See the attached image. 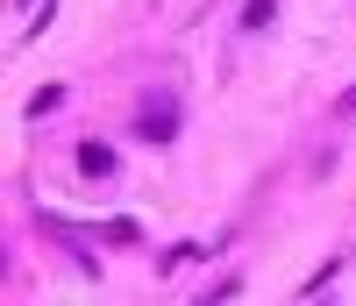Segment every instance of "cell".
Here are the masks:
<instances>
[{
  "instance_id": "obj_2",
  "label": "cell",
  "mask_w": 356,
  "mask_h": 306,
  "mask_svg": "<svg viewBox=\"0 0 356 306\" xmlns=\"http://www.w3.org/2000/svg\"><path fill=\"white\" fill-rule=\"evenodd\" d=\"M79 171H86V178H114V171H122V157H114L107 143H79Z\"/></svg>"
},
{
  "instance_id": "obj_4",
  "label": "cell",
  "mask_w": 356,
  "mask_h": 306,
  "mask_svg": "<svg viewBox=\"0 0 356 306\" xmlns=\"http://www.w3.org/2000/svg\"><path fill=\"white\" fill-rule=\"evenodd\" d=\"M235 285H243V278H221V285H214V292H200V299H193V306H228V299H235Z\"/></svg>"
},
{
  "instance_id": "obj_1",
  "label": "cell",
  "mask_w": 356,
  "mask_h": 306,
  "mask_svg": "<svg viewBox=\"0 0 356 306\" xmlns=\"http://www.w3.org/2000/svg\"><path fill=\"white\" fill-rule=\"evenodd\" d=\"M136 136H143V143H171V136H178V107H171V100H143Z\"/></svg>"
},
{
  "instance_id": "obj_6",
  "label": "cell",
  "mask_w": 356,
  "mask_h": 306,
  "mask_svg": "<svg viewBox=\"0 0 356 306\" xmlns=\"http://www.w3.org/2000/svg\"><path fill=\"white\" fill-rule=\"evenodd\" d=\"M29 8H36V0H29Z\"/></svg>"
},
{
  "instance_id": "obj_3",
  "label": "cell",
  "mask_w": 356,
  "mask_h": 306,
  "mask_svg": "<svg viewBox=\"0 0 356 306\" xmlns=\"http://www.w3.org/2000/svg\"><path fill=\"white\" fill-rule=\"evenodd\" d=\"M278 22V0H250V8H243V29H271Z\"/></svg>"
},
{
  "instance_id": "obj_5",
  "label": "cell",
  "mask_w": 356,
  "mask_h": 306,
  "mask_svg": "<svg viewBox=\"0 0 356 306\" xmlns=\"http://www.w3.org/2000/svg\"><path fill=\"white\" fill-rule=\"evenodd\" d=\"M335 114H356V86H349V93H342V100H335Z\"/></svg>"
}]
</instances>
